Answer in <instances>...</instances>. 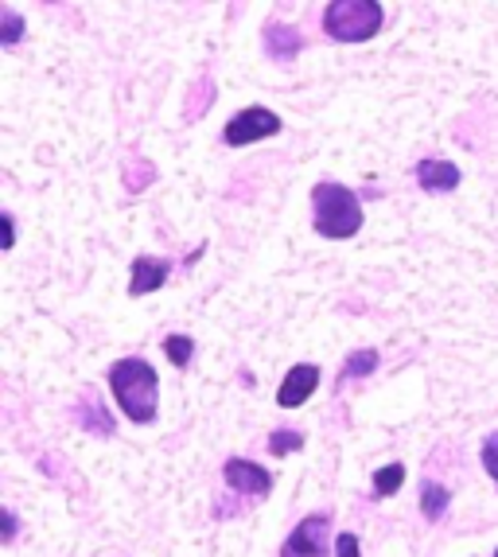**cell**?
Returning a JSON list of instances; mask_svg holds the SVG:
<instances>
[{"label": "cell", "instance_id": "6", "mask_svg": "<svg viewBox=\"0 0 498 557\" xmlns=\"http://www.w3.org/2000/svg\"><path fill=\"white\" fill-rule=\"evenodd\" d=\"M222 483L231 487L238 499H269L273 495V472L265 465H253L246 456H231L222 465Z\"/></svg>", "mask_w": 498, "mask_h": 557}, {"label": "cell", "instance_id": "13", "mask_svg": "<svg viewBox=\"0 0 498 557\" xmlns=\"http://www.w3.org/2000/svg\"><path fill=\"white\" fill-rule=\"evenodd\" d=\"M401 487H406V465H401V460H389V465L374 468V475H370L374 499H394Z\"/></svg>", "mask_w": 498, "mask_h": 557}, {"label": "cell", "instance_id": "17", "mask_svg": "<svg viewBox=\"0 0 498 557\" xmlns=\"http://www.w3.org/2000/svg\"><path fill=\"white\" fill-rule=\"evenodd\" d=\"M480 460H483V472L498 483V433H487V437H483Z\"/></svg>", "mask_w": 498, "mask_h": 557}, {"label": "cell", "instance_id": "12", "mask_svg": "<svg viewBox=\"0 0 498 557\" xmlns=\"http://www.w3.org/2000/svg\"><path fill=\"white\" fill-rule=\"evenodd\" d=\"M382 367V355L374 351V347H359V351H351L347 359H343V371H339V391L347 386V382H359V379H370V374Z\"/></svg>", "mask_w": 498, "mask_h": 557}, {"label": "cell", "instance_id": "10", "mask_svg": "<svg viewBox=\"0 0 498 557\" xmlns=\"http://www.w3.org/2000/svg\"><path fill=\"white\" fill-rule=\"evenodd\" d=\"M261 44H265V55L273 63H292L300 51H304V36L292 28V24H269L261 32Z\"/></svg>", "mask_w": 498, "mask_h": 557}, {"label": "cell", "instance_id": "11", "mask_svg": "<svg viewBox=\"0 0 498 557\" xmlns=\"http://www.w3.org/2000/svg\"><path fill=\"white\" fill-rule=\"evenodd\" d=\"M416 503H421V515H425L428 522H440L444 515L452 511V487H444V483H436V480H421Z\"/></svg>", "mask_w": 498, "mask_h": 557}, {"label": "cell", "instance_id": "3", "mask_svg": "<svg viewBox=\"0 0 498 557\" xmlns=\"http://www.w3.org/2000/svg\"><path fill=\"white\" fill-rule=\"evenodd\" d=\"M386 28V9L378 0H332L323 9V36L335 44H370Z\"/></svg>", "mask_w": 498, "mask_h": 557}, {"label": "cell", "instance_id": "22", "mask_svg": "<svg viewBox=\"0 0 498 557\" xmlns=\"http://www.w3.org/2000/svg\"><path fill=\"white\" fill-rule=\"evenodd\" d=\"M490 557H498V549H495V554H490Z\"/></svg>", "mask_w": 498, "mask_h": 557}, {"label": "cell", "instance_id": "4", "mask_svg": "<svg viewBox=\"0 0 498 557\" xmlns=\"http://www.w3.org/2000/svg\"><path fill=\"white\" fill-rule=\"evenodd\" d=\"M281 133V113H273L269 106H246L238 110L226 129H222V145L226 149H246V145H258V140H269Z\"/></svg>", "mask_w": 498, "mask_h": 557}, {"label": "cell", "instance_id": "20", "mask_svg": "<svg viewBox=\"0 0 498 557\" xmlns=\"http://www.w3.org/2000/svg\"><path fill=\"white\" fill-rule=\"evenodd\" d=\"M16 534H20L16 511H9V507H4V511H0V542H4V546H12V542H16Z\"/></svg>", "mask_w": 498, "mask_h": 557}, {"label": "cell", "instance_id": "8", "mask_svg": "<svg viewBox=\"0 0 498 557\" xmlns=\"http://www.w3.org/2000/svg\"><path fill=\"white\" fill-rule=\"evenodd\" d=\"M320 379H323V371L315 367V362H292L288 374L281 379L277 406L281 409H300L315 391H320Z\"/></svg>", "mask_w": 498, "mask_h": 557}, {"label": "cell", "instance_id": "21", "mask_svg": "<svg viewBox=\"0 0 498 557\" xmlns=\"http://www.w3.org/2000/svg\"><path fill=\"white\" fill-rule=\"evenodd\" d=\"M0 226H4V238H0V250H12V246H16V219H12V211L0 214Z\"/></svg>", "mask_w": 498, "mask_h": 557}, {"label": "cell", "instance_id": "18", "mask_svg": "<svg viewBox=\"0 0 498 557\" xmlns=\"http://www.w3.org/2000/svg\"><path fill=\"white\" fill-rule=\"evenodd\" d=\"M78 421H83V429H86V433H94V429H98V433H102V437H110V433H113V421L105 418L102 409H98V401H94V409H90V413H78Z\"/></svg>", "mask_w": 498, "mask_h": 557}, {"label": "cell", "instance_id": "7", "mask_svg": "<svg viewBox=\"0 0 498 557\" xmlns=\"http://www.w3.org/2000/svg\"><path fill=\"white\" fill-rule=\"evenodd\" d=\"M413 180L425 196H452L456 187L463 184V172H460V164H452V160L425 157V160H416Z\"/></svg>", "mask_w": 498, "mask_h": 557}, {"label": "cell", "instance_id": "5", "mask_svg": "<svg viewBox=\"0 0 498 557\" xmlns=\"http://www.w3.org/2000/svg\"><path fill=\"white\" fill-rule=\"evenodd\" d=\"M327 534H332V515L312 511L296 522V530L281 542V557H327L335 549H327Z\"/></svg>", "mask_w": 498, "mask_h": 557}, {"label": "cell", "instance_id": "15", "mask_svg": "<svg viewBox=\"0 0 498 557\" xmlns=\"http://www.w3.org/2000/svg\"><path fill=\"white\" fill-rule=\"evenodd\" d=\"M304 433H300V429H273V433H269V456H296L300 453V448H304Z\"/></svg>", "mask_w": 498, "mask_h": 557}, {"label": "cell", "instance_id": "9", "mask_svg": "<svg viewBox=\"0 0 498 557\" xmlns=\"http://www.w3.org/2000/svg\"><path fill=\"white\" fill-rule=\"evenodd\" d=\"M167 277H172V261L140 253L129 265V297L140 300V297H148V293H157V288L167 285Z\"/></svg>", "mask_w": 498, "mask_h": 557}, {"label": "cell", "instance_id": "2", "mask_svg": "<svg viewBox=\"0 0 498 557\" xmlns=\"http://www.w3.org/2000/svg\"><path fill=\"white\" fill-rule=\"evenodd\" d=\"M366 211L354 187L335 184V180H320L312 187V226L323 242H347L362 231Z\"/></svg>", "mask_w": 498, "mask_h": 557}, {"label": "cell", "instance_id": "14", "mask_svg": "<svg viewBox=\"0 0 498 557\" xmlns=\"http://www.w3.org/2000/svg\"><path fill=\"white\" fill-rule=\"evenodd\" d=\"M164 359L176 367V371H187L191 367V359H195V339L187 332H172V335H164Z\"/></svg>", "mask_w": 498, "mask_h": 557}, {"label": "cell", "instance_id": "16", "mask_svg": "<svg viewBox=\"0 0 498 557\" xmlns=\"http://www.w3.org/2000/svg\"><path fill=\"white\" fill-rule=\"evenodd\" d=\"M24 36H28V20L20 16V12L4 9V16H0V47H4V51H12V47H16Z\"/></svg>", "mask_w": 498, "mask_h": 557}, {"label": "cell", "instance_id": "1", "mask_svg": "<svg viewBox=\"0 0 498 557\" xmlns=\"http://www.w3.org/2000/svg\"><path fill=\"white\" fill-rule=\"evenodd\" d=\"M110 394L117 401V409L125 413V421L133 425H152L160 413V374L157 367L140 355L117 359L110 367Z\"/></svg>", "mask_w": 498, "mask_h": 557}, {"label": "cell", "instance_id": "19", "mask_svg": "<svg viewBox=\"0 0 498 557\" xmlns=\"http://www.w3.org/2000/svg\"><path fill=\"white\" fill-rule=\"evenodd\" d=\"M335 557H362V542L354 530H343L339 539H335Z\"/></svg>", "mask_w": 498, "mask_h": 557}]
</instances>
